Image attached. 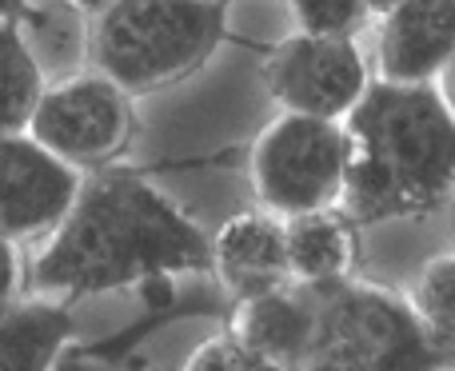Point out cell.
<instances>
[{
	"label": "cell",
	"instance_id": "obj_1",
	"mask_svg": "<svg viewBox=\"0 0 455 371\" xmlns=\"http://www.w3.org/2000/svg\"><path fill=\"white\" fill-rule=\"evenodd\" d=\"M212 268V240L140 176H96L32 264L44 300H84Z\"/></svg>",
	"mask_w": 455,
	"mask_h": 371
},
{
	"label": "cell",
	"instance_id": "obj_2",
	"mask_svg": "<svg viewBox=\"0 0 455 371\" xmlns=\"http://www.w3.org/2000/svg\"><path fill=\"white\" fill-rule=\"evenodd\" d=\"M339 212L355 224L427 216L455 192V108L435 84L379 76L344 116Z\"/></svg>",
	"mask_w": 455,
	"mask_h": 371
},
{
	"label": "cell",
	"instance_id": "obj_3",
	"mask_svg": "<svg viewBox=\"0 0 455 371\" xmlns=\"http://www.w3.org/2000/svg\"><path fill=\"white\" fill-rule=\"evenodd\" d=\"M312 296L315 324L296 371H440L448 359L411 300L387 288L339 280Z\"/></svg>",
	"mask_w": 455,
	"mask_h": 371
},
{
	"label": "cell",
	"instance_id": "obj_4",
	"mask_svg": "<svg viewBox=\"0 0 455 371\" xmlns=\"http://www.w3.org/2000/svg\"><path fill=\"white\" fill-rule=\"evenodd\" d=\"M224 36L220 0H112L96 16L92 56L128 96L184 80Z\"/></svg>",
	"mask_w": 455,
	"mask_h": 371
},
{
	"label": "cell",
	"instance_id": "obj_5",
	"mask_svg": "<svg viewBox=\"0 0 455 371\" xmlns=\"http://www.w3.org/2000/svg\"><path fill=\"white\" fill-rule=\"evenodd\" d=\"M347 176V136L339 120L283 112L251 148V188L275 216L336 208Z\"/></svg>",
	"mask_w": 455,
	"mask_h": 371
},
{
	"label": "cell",
	"instance_id": "obj_6",
	"mask_svg": "<svg viewBox=\"0 0 455 371\" xmlns=\"http://www.w3.org/2000/svg\"><path fill=\"white\" fill-rule=\"evenodd\" d=\"M264 84L283 112L344 120L368 92V64L352 36L296 32L280 40L264 64Z\"/></svg>",
	"mask_w": 455,
	"mask_h": 371
},
{
	"label": "cell",
	"instance_id": "obj_7",
	"mask_svg": "<svg viewBox=\"0 0 455 371\" xmlns=\"http://www.w3.org/2000/svg\"><path fill=\"white\" fill-rule=\"evenodd\" d=\"M28 132L68 164H100L128 144L132 112L128 92L104 72L68 76L40 96Z\"/></svg>",
	"mask_w": 455,
	"mask_h": 371
},
{
	"label": "cell",
	"instance_id": "obj_8",
	"mask_svg": "<svg viewBox=\"0 0 455 371\" xmlns=\"http://www.w3.org/2000/svg\"><path fill=\"white\" fill-rule=\"evenodd\" d=\"M76 164L48 152L32 132L0 136V236H52L80 196Z\"/></svg>",
	"mask_w": 455,
	"mask_h": 371
},
{
	"label": "cell",
	"instance_id": "obj_9",
	"mask_svg": "<svg viewBox=\"0 0 455 371\" xmlns=\"http://www.w3.org/2000/svg\"><path fill=\"white\" fill-rule=\"evenodd\" d=\"M455 56V0H400L379 24V76L432 84Z\"/></svg>",
	"mask_w": 455,
	"mask_h": 371
},
{
	"label": "cell",
	"instance_id": "obj_10",
	"mask_svg": "<svg viewBox=\"0 0 455 371\" xmlns=\"http://www.w3.org/2000/svg\"><path fill=\"white\" fill-rule=\"evenodd\" d=\"M212 268L220 284L240 296H259L291 284L288 228L275 212H240L212 236Z\"/></svg>",
	"mask_w": 455,
	"mask_h": 371
},
{
	"label": "cell",
	"instance_id": "obj_11",
	"mask_svg": "<svg viewBox=\"0 0 455 371\" xmlns=\"http://www.w3.org/2000/svg\"><path fill=\"white\" fill-rule=\"evenodd\" d=\"M312 324H315L312 288L288 284L259 296H240L232 316H228V335L240 340L243 348L296 371V364L307 351V340H312Z\"/></svg>",
	"mask_w": 455,
	"mask_h": 371
},
{
	"label": "cell",
	"instance_id": "obj_12",
	"mask_svg": "<svg viewBox=\"0 0 455 371\" xmlns=\"http://www.w3.org/2000/svg\"><path fill=\"white\" fill-rule=\"evenodd\" d=\"M355 220H347L336 208L288 216V268L291 284L299 288H331L339 280H352L355 268Z\"/></svg>",
	"mask_w": 455,
	"mask_h": 371
},
{
	"label": "cell",
	"instance_id": "obj_13",
	"mask_svg": "<svg viewBox=\"0 0 455 371\" xmlns=\"http://www.w3.org/2000/svg\"><path fill=\"white\" fill-rule=\"evenodd\" d=\"M76 324L56 300H16L0 312V371H52Z\"/></svg>",
	"mask_w": 455,
	"mask_h": 371
},
{
	"label": "cell",
	"instance_id": "obj_14",
	"mask_svg": "<svg viewBox=\"0 0 455 371\" xmlns=\"http://www.w3.org/2000/svg\"><path fill=\"white\" fill-rule=\"evenodd\" d=\"M44 92V64L32 52L20 20H0V136L28 132Z\"/></svg>",
	"mask_w": 455,
	"mask_h": 371
},
{
	"label": "cell",
	"instance_id": "obj_15",
	"mask_svg": "<svg viewBox=\"0 0 455 371\" xmlns=\"http://www.w3.org/2000/svg\"><path fill=\"white\" fill-rule=\"evenodd\" d=\"M411 308H416L419 324L427 328L440 348L455 351V252L451 256H435L419 268L416 284L408 292Z\"/></svg>",
	"mask_w": 455,
	"mask_h": 371
},
{
	"label": "cell",
	"instance_id": "obj_16",
	"mask_svg": "<svg viewBox=\"0 0 455 371\" xmlns=\"http://www.w3.org/2000/svg\"><path fill=\"white\" fill-rule=\"evenodd\" d=\"M291 20L299 32L315 36H355L368 20V0H288Z\"/></svg>",
	"mask_w": 455,
	"mask_h": 371
},
{
	"label": "cell",
	"instance_id": "obj_17",
	"mask_svg": "<svg viewBox=\"0 0 455 371\" xmlns=\"http://www.w3.org/2000/svg\"><path fill=\"white\" fill-rule=\"evenodd\" d=\"M180 371H291L283 364H275V359L259 356V351L243 348L240 340H232V335H216V340H204L196 351H192L188 359H184Z\"/></svg>",
	"mask_w": 455,
	"mask_h": 371
},
{
	"label": "cell",
	"instance_id": "obj_18",
	"mask_svg": "<svg viewBox=\"0 0 455 371\" xmlns=\"http://www.w3.org/2000/svg\"><path fill=\"white\" fill-rule=\"evenodd\" d=\"M24 284V268H20V244L0 236V312L12 308L16 296Z\"/></svg>",
	"mask_w": 455,
	"mask_h": 371
},
{
	"label": "cell",
	"instance_id": "obj_19",
	"mask_svg": "<svg viewBox=\"0 0 455 371\" xmlns=\"http://www.w3.org/2000/svg\"><path fill=\"white\" fill-rule=\"evenodd\" d=\"M28 16V0H0V20H24Z\"/></svg>",
	"mask_w": 455,
	"mask_h": 371
},
{
	"label": "cell",
	"instance_id": "obj_20",
	"mask_svg": "<svg viewBox=\"0 0 455 371\" xmlns=\"http://www.w3.org/2000/svg\"><path fill=\"white\" fill-rule=\"evenodd\" d=\"M440 92H443V96H448V104H451V108H455V56H451V60H448V68H443V72H440Z\"/></svg>",
	"mask_w": 455,
	"mask_h": 371
},
{
	"label": "cell",
	"instance_id": "obj_21",
	"mask_svg": "<svg viewBox=\"0 0 455 371\" xmlns=\"http://www.w3.org/2000/svg\"><path fill=\"white\" fill-rule=\"evenodd\" d=\"M72 8H76V12H92V16H100L104 8L112 4V0H68Z\"/></svg>",
	"mask_w": 455,
	"mask_h": 371
},
{
	"label": "cell",
	"instance_id": "obj_22",
	"mask_svg": "<svg viewBox=\"0 0 455 371\" xmlns=\"http://www.w3.org/2000/svg\"><path fill=\"white\" fill-rule=\"evenodd\" d=\"M395 4H400V0H368V8H371V12H379V16H384V12H392Z\"/></svg>",
	"mask_w": 455,
	"mask_h": 371
},
{
	"label": "cell",
	"instance_id": "obj_23",
	"mask_svg": "<svg viewBox=\"0 0 455 371\" xmlns=\"http://www.w3.org/2000/svg\"><path fill=\"white\" fill-rule=\"evenodd\" d=\"M440 371H443V367H440Z\"/></svg>",
	"mask_w": 455,
	"mask_h": 371
}]
</instances>
